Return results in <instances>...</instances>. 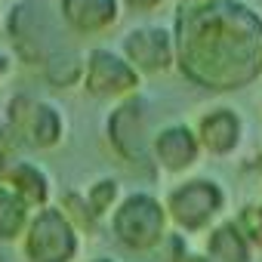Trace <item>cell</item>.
Segmentation results:
<instances>
[{
  "instance_id": "8992f818",
  "label": "cell",
  "mask_w": 262,
  "mask_h": 262,
  "mask_svg": "<svg viewBox=\"0 0 262 262\" xmlns=\"http://www.w3.org/2000/svg\"><path fill=\"white\" fill-rule=\"evenodd\" d=\"M222 204H225V194H222V188L216 182H210V179H191V182L179 185L170 194L167 210H170V216H173V222L179 228L198 231V228H204L222 210Z\"/></svg>"
},
{
  "instance_id": "52a82bcc",
  "label": "cell",
  "mask_w": 262,
  "mask_h": 262,
  "mask_svg": "<svg viewBox=\"0 0 262 262\" xmlns=\"http://www.w3.org/2000/svg\"><path fill=\"white\" fill-rule=\"evenodd\" d=\"M83 83H86V93L96 99H120L139 86V74L126 62V56L93 50L83 68Z\"/></svg>"
},
{
  "instance_id": "30bf717a",
  "label": "cell",
  "mask_w": 262,
  "mask_h": 262,
  "mask_svg": "<svg viewBox=\"0 0 262 262\" xmlns=\"http://www.w3.org/2000/svg\"><path fill=\"white\" fill-rule=\"evenodd\" d=\"M198 151H201V139L191 133L188 126H167L151 142L155 161L164 170H170V173H179V170L191 167L198 161Z\"/></svg>"
},
{
  "instance_id": "277c9868",
  "label": "cell",
  "mask_w": 262,
  "mask_h": 262,
  "mask_svg": "<svg viewBox=\"0 0 262 262\" xmlns=\"http://www.w3.org/2000/svg\"><path fill=\"white\" fill-rule=\"evenodd\" d=\"M25 253L31 262H71L77 253V234L71 219L56 207H43L28 222Z\"/></svg>"
},
{
  "instance_id": "2e32d148",
  "label": "cell",
  "mask_w": 262,
  "mask_h": 262,
  "mask_svg": "<svg viewBox=\"0 0 262 262\" xmlns=\"http://www.w3.org/2000/svg\"><path fill=\"white\" fill-rule=\"evenodd\" d=\"M43 71H47V80H50L53 86H71V83H77V80L83 77L80 59H77L74 53H68V50L53 53V56L43 62Z\"/></svg>"
},
{
  "instance_id": "9a60e30c",
  "label": "cell",
  "mask_w": 262,
  "mask_h": 262,
  "mask_svg": "<svg viewBox=\"0 0 262 262\" xmlns=\"http://www.w3.org/2000/svg\"><path fill=\"white\" fill-rule=\"evenodd\" d=\"M28 201L22 194H16L10 185H0V237L10 241L19 237L22 228L28 225Z\"/></svg>"
},
{
  "instance_id": "3957f363",
  "label": "cell",
  "mask_w": 262,
  "mask_h": 262,
  "mask_svg": "<svg viewBox=\"0 0 262 262\" xmlns=\"http://www.w3.org/2000/svg\"><path fill=\"white\" fill-rule=\"evenodd\" d=\"M111 228L117 241L129 250H151L161 244L167 228V210L151 194H129L114 210Z\"/></svg>"
},
{
  "instance_id": "8fae6325",
  "label": "cell",
  "mask_w": 262,
  "mask_h": 262,
  "mask_svg": "<svg viewBox=\"0 0 262 262\" xmlns=\"http://www.w3.org/2000/svg\"><path fill=\"white\" fill-rule=\"evenodd\" d=\"M62 19L80 34H99L117 19V0H59Z\"/></svg>"
},
{
  "instance_id": "ffe728a7",
  "label": "cell",
  "mask_w": 262,
  "mask_h": 262,
  "mask_svg": "<svg viewBox=\"0 0 262 262\" xmlns=\"http://www.w3.org/2000/svg\"><path fill=\"white\" fill-rule=\"evenodd\" d=\"M7 68H10V59H7V53H0V77L7 74Z\"/></svg>"
},
{
  "instance_id": "d6986e66",
  "label": "cell",
  "mask_w": 262,
  "mask_h": 262,
  "mask_svg": "<svg viewBox=\"0 0 262 262\" xmlns=\"http://www.w3.org/2000/svg\"><path fill=\"white\" fill-rule=\"evenodd\" d=\"M126 4L133 7V10H142V13H145V10H155V7H161L164 0H126Z\"/></svg>"
},
{
  "instance_id": "7a4b0ae2",
  "label": "cell",
  "mask_w": 262,
  "mask_h": 262,
  "mask_svg": "<svg viewBox=\"0 0 262 262\" xmlns=\"http://www.w3.org/2000/svg\"><path fill=\"white\" fill-rule=\"evenodd\" d=\"M108 139L114 151L129 164H148L151 155V108L142 96L123 99L108 117Z\"/></svg>"
},
{
  "instance_id": "ba28073f",
  "label": "cell",
  "mask_w": 262,
  "mask_h": 262,
  "mask_svg": "<svg viewBox=\"0 0 262 262\" xmlns=\"http://www.w3.org/2000/svg\"><path fill=\"white\" fill-rule=\"evenodd\" d=\"M10 123L22 136V142L34 148H53L62 139V117L47 102H37L31 96H16L10 102Z\"/></svg>"
},
{
  "instance_id": "7402d4cb",
  "label": "cell",
  "mask_w": 262,
  "mask_h": 262,
  "mask_svg": "<svg viewBox=\"0 0 262 262\" xmlns=\"http://www.w3.org/2000/svg\"><path fill=\"white\" fill-rule=\"evenodd\" d=\"M185 4H201V0H185Z\"/></svg>"
},
{
  "instance_id": "5bb4252c",
  "label": "cell",
  "mask_w": 262,
  "mask_h": 262,
  "mask_svg": "<svg viewBox=\"0 0 262 262\" xmlns=\"http://www.w3.org/2000/svg\"><path fill=\"white\" fill-rule=\"evenodd\" d=\"M210 256L216 262H250V237L237 222H225L210 234Z\"/></svg>"
},
{
  "instance_id": "4fadbf2b",
  "label": "cell",
  "mask_w": 262,
  "mask_h": 262,
  "mask_svg": "<svg viewBox=\"0 0 262 262\" xmlns=\"http://www.w3.org/2000/svg\"><path fill=\"white\" fill-rule=\"evenodd\" d=\"M0 176H4V182H7L16 194H22L31 207H43V204L50 201V182H47L43 170H37V167H31V164H25V161L10 164Z\"/></svg>"
},
{
  "instance_id": "5b68a950",
  "label": "cell",
  "mask_w": 262,
  "mask_h": 262,
  "mask_svg": "<svg viewBox=\"0 0 262 262\" xmlns=\"http://www.w3.org/2000/svg\"><path fill=\"white\" fill-rule=\"evenodd\" d=\"M10 37L16 43V53L31 65H43L53 53H59V47L53 43V25L47 19V10L37 4H19L10 13Z\"/></svg>"
},
{
  "instance_id": "6da1fadb",
  "label": "cell",
  "mask_w": 262,
  "mask_h": 262,
  "mask_svg": "<svg viewBox=\"0 0 262 262\" xmlns=\"http://www.w3.org/2000/svg\"><path fill=\"white\" fill-rule=\"evenodd\" d=\"M176 65L201 90L231 93L262 74V16L237 0H201L176 13Z\"/></svg>"
},
{
  "instance_id": "ac0fdd59",
  "label": "cell",
  "mask_w": 262,
  "mask_h": 262,
  "mask_svg": "<svg viewBox=\"0 0 262 262\" xmlns=\"http://www.w3.org/2000/svg\"><path fill=\"white\" fill-rule=\"evenodd\" d=\"M237 225L244 228V234L250 237V244L262 247V204H259V207H247Z\"/></svg>"
},
{
  "instance_id": "7c38bea8",
  "label": "cell",
  "mask_w": 262,
  "mask_h": 262,
  "mask_svg": "<svg viewBox=\"0 0 262 262\" xmlns=\"http://www.w3.org/2000/svg\"><path fill=\"white\" fill-rule=\"evenodd\" d=\"M198 139L210 155H231L241 139V117L228 108H216L201 117Z\"/></svg>"
},
{
  "instance_id": "e0dca14e",
  "label": "cell",
  "mask_w": 262,
  "mask_h": 262,
  "mask_svg": "<svg viewBox=\"0 0 262 262\" xmlns=\"http://www.w3.org/2000/svg\"><path fill=\"white\" fill-rule=\"evenodd\" d=\"M114 198H117V182H114V179H102V182H96V185L90 188L86 204H90L93 216H102L105 210H111Z\"/></svg>"
},
{
  "instance_id": "603a6c76",
  "label": "cell",
  "mask_w": 262,
  "mask_h": 262,
  "mask_svg": "<svg viewBox=\"0 0 262 262\" xmlns=\"http://www.w3.org/2000/svg\"><path fill=\"white\" fill-rule=\"evenodd\" d=\"M96 262H111V259H96Z\"/></svg>"
},
{
  "instance_id": "44dd1931",
  "label": "cell",
  "mask_w": 262,
  "mask_h": 262,
  "mask_svg": "<svg viewBox=\"0 0 262 262\" xmlns=\"http://www.w3.org/2000/svg\"><path fill=\"white\" fill-rule=\"evenodd\" d=\"M185 262H210V259H204V256H188Z\"/></svg>"
},
{
  "instance_id": "9c48e42d",
  "label": "cell",
  "mask_w": 262,
  "mask_h": 262,
  "mask_svg": "<svg viewBox=\"0 0 262 262\" xmlns=\"http://www.w3.org/2000/svg\"><path fill=\"white\" fill-rule=\"evenodd\" d=\"M123 56L136 71L158 74L176 62V37L167 28H136L123 37Z\"/></svg>"
}]
</instances>
